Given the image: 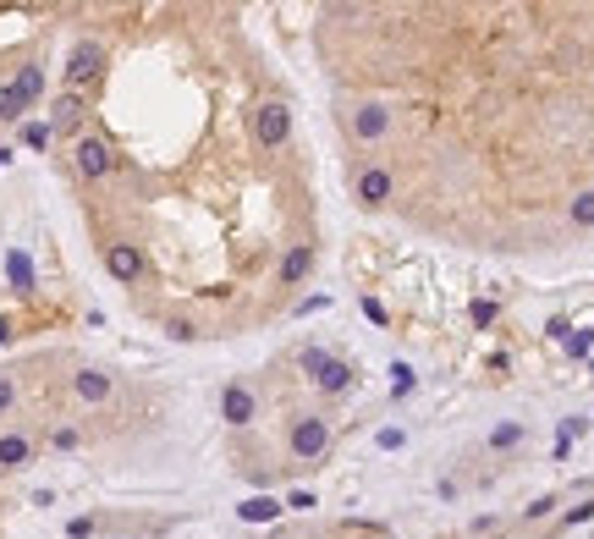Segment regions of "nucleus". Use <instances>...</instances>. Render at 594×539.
I'll list each match as a JSON object with an SVG mask.
<instances>
[{
    "instance_id": "obj_3",
    "label": "nucleus",
    "mask_w": 594,
    "mask_h": 539,
    "mask_svg": "<svg viewBox=\"0 0 594 539\" xmlns=\"http://www.w3.org/2000/svg\"><path fill=\"white\" fill-rule=\"evenodd\" d=\"M220 419L243 429V424L253 419V391H248V386H226V391H220Z\"/></svg>"
},
{
    "instance_id": "obj_12",
    "label": "nucleus",
    "mask_w": 594,
    "mask_h": 539,
    "mask_svg": "<svg viewBox=\"0 0 594 539\" xmlns=\"http://www.w3.org/2000/svg\"><path fill=\"white\" fill-rule=\"evenodd\" d=\"M589 341H594V331H578V336H567V353H589Z\"/></svg>"
},
{
    "instance_id": "obj_14",
    "label": "nucleus",
    "mask_w": 594,
    "mask_h": 539,
    "mask_svg": "<svg viewBox=\"0 0 594 539\" xmlns=\"http://www.w3.org/2000/svg\"><path fill=\"white\" fill-rule=\"evenodd\" d=\"M594 518V501H583V506H573V512H567V523H589Z\"/></svg>"
},
{
    "instance_id": "obj_9",
    "label": "nucleus",
    "mask_w": 594,
    "mask_h": 539,
    "mask_svg": "<svg viewBox=\"0 0 594 539\" xmlns=\"http://www.w3.org/2000/svg\"><path fill=\"white\" fill-rule=\"evenodd\" d=\"M567 215H573V226H594V193H578L567 204Z\"/></svg>"
},
{
    "instance_id": "obj_8",
    "label": "nucleus",
    "mask_w": 594,
    "mask_h": 539,
    "mask_svg": "<svg viewBox=\"0 0 594 539\" xmlns=\"http://www.w3.org/2000/svg\"><path fill=\"white\" fill-rule=\"evenodd\" d=\"M276 512H281V501H270V495L243 501V518H248V523H276Z\"/></svg>"
},
{
    "instance_id": "obj_4",
    "label": "nucleus",
    "mask_w": 594,
    "mask_h": 539,
    "mask_svg": "<svg viewBox=\"0 0 594 539\" xmlns=\"http://www.w3.org/2000/svg\"><path fill=\"white\" fill-rule=\"evenodd\" d=\"M385 127H391V110H380V105H358V110H352V133H358L363 143H375Z\"/></svg>"
},
{
    "instance_id": "obj_1",
    "label": "nucleus",
    "mask_w": 594,
    "mask_h": 539,
    "mask_svg": "<svg viewBox=\"0 0 594 539\" xmlns=\"http://www.w3.org/2000/svg\"><path fill=\"white\" fill-rule=\"evenodd\" d=\"M253 138H259V149H281V143L292 138V105L264 100V105L253 110Z\"/></svg>"
},
{
    "instance_id": "obj_6",
    "label": "nucleus",
    "mask_w": 594,
    "mask_h": 539,
    "mask_svg": "<svg viewBox=\"0 0 594 539\" xmlns=\"http://www.w3.org/2000/svg\"><path fill=\"white\" fill-rule=\"evenodd\" d=\"M309 265H314V248H309V242H303V248H292L286 259H281V281H286V287H292V281H303Z\"/></svg>"
},
{
    "instance_id": "obj_13",
    "label": "nucleus",
    "mask_w": 594,
    "mask_h": 539,
    "mask_svg": "<svg viewBox=\"0 0 594 539\" xmlns=\"http://www.w3.org/2000/svg\"><path fill=\"white\" fill-rule=\"evenodd\" d=\"M495 320V303H474V325H490Z\"/></svg>"
},
{
    "instance_id": "obj_10",
    "label": "nucleus",
    "mask_w": 594,
    "mask_h": 539,
    "mask_svg": "<svg viewBox=\"0 0 594 539\" xmlns=\"http://www.w3.org/2000/svg\"><path fill=\"white\" fill-rule=\"evenodd\" d=\"M325 363H330V353H319V347H309V353L297 358V369H303V374H314V380H319V369H325Z\"/></svg>"
},
{
    "instance_id": "obj_2",
    "label": "nucleus",
    "mask_w": 594,
    "mask_h": 539,
    "mask_svg": "<svg viewBox=\"0 0 594 539\" xmlns=\"http://www.w3.org/2000/svg\"><path fill=\"white\" fill-rule=\"evenodd\" d=\"M325 446H330L325 419H297V424H292V457L314 462V457H325Z\"/></svg>"
},
{
    "instance_id": "obj_5",
    "label": "nucleus",
    "mask_w": 594,
    "mask_h": 539,
    "mask_svg": "<svg viewBox=\"0 0 594 539\" xmlns=\"http://www.w3.org/2000/svg\"><path fill=\"white\" fill-rule=\"evenodd\" d=\"M358 199L369 204V209L385 204V199H391V171H363V176H358Z\"/></svg>"
},
{
    "instance_id": "obj_7",
    "label": "nucleus",
    "mask_w": 594,
    "mask_h": 539,
    "mask_svg": "<svg viewBox=\"0 0 594 539\" xmlns=\"http://www.w3.org/2000/svg\"><path fill=\"white\" fill-rule=\"evenodd\" d=\"M314 386H319V391H347V386H352V374H347V363H336V358H330V363L319 369V380H314Z\"/></svg>"
},
{
    "instance_id": "obj_11",
    "label": "nucleus",
    "mask_w": 594,
    "mask_h": 539,
    "mask_svg": "<svg viewBox=\"0 0 594 539\" xmlns=\"http://www.w3.org/2000/svg\"><path fill=\"white\" fill-rule=\"evenodd\" d=\"M517 440H523V424H501L490 435V446H517Z\"/></svg>"
}]
</instances>
